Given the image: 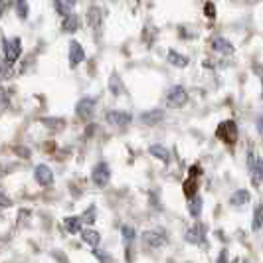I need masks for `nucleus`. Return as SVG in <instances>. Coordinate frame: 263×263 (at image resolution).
<instances>
[{"label": "nucleus", "instance_id": "f257e3e1", "mask_svg": "<svg viewBox=\"0 0 263 263\" xmlns=\"http://www.w3.org/2000/svg\"><path fill=\"white\" fill-rule=\"evenodd\" d=\"M2 53H4V62L14 66L20 60V55H22V42L18 38L14 40L2 38Z\"/></svg>", "mask_w": 263, "mask_h": 263}, {"label": "nucleus", "instance_id": "f03ea898", "mask_svg": "<svg viewBox=\"0 0 263 263\" xmlns=\"http://www.w3.org/2000/svg\"><path fill=\"white\" fill-rule=\"evenodd\" d=\"M216 135H218L220 141H224L226 145H234L237 141V125L234 121H224V123L218 125Z\"/></svg>", "mask_w": 263, "mask_h": 263}, {"label": "nucleus", "instance_id": "7ed1b4c3", "mask_svg": "<svg viewBox=\"0 0 263 263\" xmlns=\"http://www.w3.org/2000/svg\"><path fill=\"white\" fill-rule=\"evenodd\" d=\"M91 180L95 186L99 188H105L111 180V171H109V164L107 162H97L91 171Z\"/></svg>", "mask_w": 263, "mask_h": 263}, {"label": "nucleus", "instance_id": "20e7f679", "mask_svg": "<svg viewBox=\"0 0 263 263\" xmlns=\"http://www.w3.org/2000/svg\"><path fill=\"white\" fill-rule=\"evenodd\" d=\"M248 166H250L253 184L259 186L263 182V158H259L253 151L248 153Z\"/></svg>", "mask_w": 263, "mask_h": 263}, {"label": "nucleus", "instance_id": "39448f33", "mask_svg": "<svg viewBox=\"0 0 263 263\" xmlns=\"http://www.w3.org/2000/svg\"><path fill=\"white\" fill-rule=\"evenodd\" d=\"M186 101H188V93L182 85H174L166 95V105L171 109H180L186 105Z\"/></svg>", "mask_w": 263, "mask_h": 263}, {"label": "nucleus", "instance_id": "423d86ee", "mask_svg": "<svg viewBox=\"0 0 263 263\" xmlns=\"http://www.w3.org/2000/svg\"><path fill=\"white\" fill-rule=\"evenodd\" d=\"M105 119L109 125H113L117 129H123V127H127V125L133 123V115L127 113V111H109L105 115Z\"/></svg>", "mask_w": 263, "mask_h": 263}, {"label": "nucleus", "instance_id": "0eeeda50", "mask_svg": "<svg viewBox=\"0 0 263 263\" xmlns=\"http://www.w3.org/2000/svg\"><path fill=\"white\" fill-rule=\"evenodd\" d=\"M93 111H95V99H91V97L79 99L78 105H76V113H78V117L83 119V121H89V119L93 117Z\"/></svg>", "mask_w": 263, "mask_h": 263}, {"label": "nucleus", "instance_id": "6e6552de", "mask_svg": "<svg viewBox=\"0 0 263 263\" xmlns=\"http://www.w3.org/2000/svg\"><path fill=\"white\" fill-rule=\"evenodd\" d=\"M34 178L40 186H52L53 184V172L50 166L46 164H38L36 171H34Z\"/></svg>", "mask_w": 263, "mask_h": 263}, {"label": "nucleus", "instance_id": "1a4fd4ad", "mask_svg": "<svg viewBox=\"0 0 263 263\" xmlns=\"http://www.w3.org/2000/svg\"><path fill=\"white\" fill-rule=\"evenodd\" d=\"M85 62V50H83V46L79 44V42H69V64L76 67L79 64H83Z\"/></svg>", "mask_w": 263, "mask_h": 263}, {"label": "nucleus", "instance_id": "9d476101", "mask_svg": "<svg viewBox=\"0 0 263 263\" xmlns=\"http://www.w3.org/2000/svg\"><path fill=\"white\" fill-rule=\"evenodd\" d=\"M143 241L151 248H162L166 243V237L162 232H157V230H148V232H143Z\"/></svg>", "mask_w": 263, "mask_h": 263}, {"label": "nucleus", "instance_id": "9b49d317", "mask_svg": "<svg viewBox=\"0 0 263 263\" xmlns=\"http://www.w3.org/2000/svg\"><path fill=\"white\" fill-rule=\"evenodd\" d=\"M212 50L218 53H224V55H232V53L236 52L234 46L226 38H222V36H216V38L212 40Z\"/></svg>", "mask_w": 263, "mask_h": 263}, {"label": "nucleus", "instance_id": "f8f14e48", "mask_svg": "<svg viewBox=\"0 0 263 263\" xmlns=\"http://www.w3.org/2000/svg\"><path fill=\"white\" fill-rule=\"evenodd\" d=\"M164 119V111L162 109H151V111H145L143 115H141V123H145V125H157Z\"/></svg>", "mask_w": 263, "mask_h": 263}, {"label": "nucleus", "instance_id": "ddd939ff", "mask_svg": "<svg viewBox=\"0 0 263 263\" xmlns=\"http://www.w3.org/2000/svg\"><path fill=\"white\" fill-rule=\"evenodd\" d=\"M204 237H206V228L204 226H192L188 232H186V239L190 241V243H202L204 241Z\"/></svg>", "mask_w": 263, "mask_h": 263}, {"label": "nucleus", "instance_id": "4468645a", "mask_svg": "<svg viewBox=\"0 0 263 263\" xmlns=\"http://www.w3.org/2000/svg\"><path fill=\"white\" fill-rule=\"evenodd\" d=\"M64 226H66V230L69 234H81L83 232V218L81 216H69L64 220Z\"/></svg>", "mask_w": 263, "mask_h": 263}, {"label": "nucleus", "instance_id": "2eb2a0df", "mask_svg": "<svg viewBox=\"0 0 263 263\" xmlns=\"http://www.w3.org/2000/svg\"><path fill=\"white\" fill-rule=\"evenodd\" d=\"M81 239H83L87 246L97 248V246H99V241H101V236H99V232H97V230H93V228H83V232H81Z\"/></svg>", "mask_w": 263, "mask_h": 263}, {"label": "nucleus", "instance_id": "dca6fc26", "mask_svg": "<svg viewBox=\"0 0 263 263\" xmlns=\"http://www.w3.org/2000/svg\"><path fill=\"white\" fill-rule=\"evenodd\" d=\"M166 60H168V64H172V67H186L188 66V62H190L186 55H182V53L176 52V50H168Z\"/></svg>", "mask_w": 263, "mask_h": 263}, {"label": "nucleus", "instance_id": "f3484780", "mask_svg": "<svg viewBox=\"0 0 263 263\" xmlns=\"http://www.w3.org/2000/svg\"><path fill=\"white\" fill-rule=\"evenodd\" d=\"M55 2V10L62 14L64 18L71 16L73 8H76V0H53Z\"/></svg>", "mask_w": 263, "mask_h": 263}, {"label": "nucleus", "instance_id": "a211bd4d", "mask_svg": "<svg viewBox=\"0 0 263 263\" xmlns=\"http://www.w3.org/2000/svg\"><path fill=\"white\" fill-rule=\"evenodd\" d=\"M148 153H151L155 158H158V160H162V162H171V153H168V148H166V146L151 145L148 146Z\"/></svg>", "mask_w": 263, "mask_h": 263}, {"label": "nucleus", "instance_id": "6ab92c4d", "mask_svg": "<svg viewBox=\"0 0 263 263\" xmlns=\"http://www.w3.org/2000/svg\"><path fill=\"white\" fill-rule=\"evenodd\" d=\"M248 202H250V192L248 190H237L230 198V204L232 206H246Z\"/></svg>", "mask_w": 263, "mask_h": 263}, {"label": "nucleus", "instance_id": "aec40b11", "mask_svg": "<svg viewBox=\"0 0 263 263\" xmlns=\"http://www.w3.org/2000/svg\"><path fill=\"white\" fill-rule=\"evenodd\" d=\"M78 28H79V18L76 16V14H71V16H67V18L62 20V30L67 32V34L78 32Z\"/></svg>", "mask_w": 263, "mask_h": 263}, {"label": "nucleus", "instance_id": "412c9836", "mask_svg": "<svg viewBox=\"0 0 263 263\" xmlns=\"http://www.w3.org/2000/svg\"><path fill=\"white\" fill-rule=\"evenodd\" d=\"M263 228V204L255 206L253 210V218H251V230L253 232H259Z\"/></svg>", "mask_w": 263, "mask_h": 263}, {"label": "nucleus", "instance_id": "4be33fe9", "mask_svg": "<svg viewBox=\"0 0 263 263\" xmlns=\"http://www.w3.org/2000/svg\"><path fill=\"white\" fill-rule=\"evenodd\" d=\"M188 212H190V216H194V218H198L200 214H202V198L198 196H192L188 198Z\"/></svg>", "mask_w": 263, "mask_h": 263}, {"label": "nucleus", "instance_id": "5701e85b", "mask_svg": "<svg viewBox=\"0 0 263 263\" xmlns=\"http://www.w3.org/2000/svg\"><path fill=\"white\" fill-rule=\"evenodd\" d=\"M87 20H89V26L97 30V28L101 26V10H99L97 6L89 8V10H87Z\"/></svg>", "mask_w": 263, "mask_h": 263}, {"label": "nucleus", "instance_id": "b1692460", "mask_svg": "<svg viewBox=\"0 0 263 263\" xmlns=\"http://www.w3.org/2000/svg\"><path fill=\"white\" fill-rule=\"evenodd\" d=\"M14 6H16L18 16L24 20V18L28 16V0H14Z\"/></svg>", "mask_w": 263, "mask_h": 263}, {"label": "nucleus", "instance_id": "393cba45", "mask_svg": "<svg viewBox=\"0 0 263 263\" xmlns=\"http://www.w3.org/2000/svg\"><path fill=\"white\" fill-rule=\"evenodd\" d=\"M81 218H83V224H87L91 228L93 222H95V206H89L87 210L81 214Z\"/></svg>", "mask_w": 263, "mask_h": 263}, {"label": "nucleus", "instance_id": "a878e982", "mask_svg": "<svg viewBox=\"0 0 263 263\" xmlns=\"http://www.w3.org/2000/svg\"><path fill=\"white\" fill-rule=\"evenodd\" d=\"M42 123H44L46 127H50V129H60V127L66 125L64 119H42Z\"/></svg>", "mask_w": 263, "mask_h": 263}, {"label": "nucleus", "instance_id": "bb28decb", "mask_svg": "<svg viewBox=\"0 0 263 263\" xmlns=\"http://www.w3.org/2000/svg\"><path fill=\"white\" fill-rule=\"evenodd\" d=\"M121 234H123V239H127L129 243L137 237V234H135V230H133L131 226H123V232H121Z\"/></svg>", "mask_w": 263, "mask_h": 263}, {"label": "nucleus", "instance_id": "cd10ccee", "mask_svg": "<svg viewBox=\"0 0 263 263\" xmlns=\"http://www.w3.org/2000/svg\"><path fill=\"white\" fill-rule=\"evenodd\" d=\"M216 263H230V259H228V250H226V248L218 253V259H216Z\"/></svg>", "mask_w": 263, "mask_h": 263}, {"label": "nucleus", "instance_id": "c85d7f7f", "mask_svg": "<svg viewBox=\"0 0 263 263\" xmlns=\"http://www.w3.org/2000/svg\"><path fill=\"white\" fill-rule=\"evenodd\" d=\"M93 253H95V255L101 259V263H109V261H111V255H107V253H101V251H97V250H93Z\"/></svg>", "mask_w": 263, "mask_h": 263}, {"label": "nucleus", "instance_id": "c756f323", "mask_svg": "<svg viewBox=\"0 0 263 263\" xmlns=\"http://www.w3.org/2000/svg\"><path fill=\"white\" fill-rule=\"evenodd\" d=\"M204 12H206V16H208V18H214V16H216V10H214V4H212V2H208V4H206Z\"/></svg>", "mask_w": 263, "mask_h": 263}, {"label": "nucleus", "instance_id": "7c9ffc66", "mask_svg": "<svg viewBox=\"0 0 263 263\" xmlns=\"http://www.w3.org/2000/svg\"><path fill=\"white\" fill-rule=\"evenodd\" d=\"M14 151H16V155H20V157H30V151H28V148H24V146H16V148H14Z\"/></svg>", "mask_w": 263, "mask_h": 263}, {"label": "nucleus", "instance_id": "2f4dec72", "mask_svg": "<svg viewBox=\"0 0 263 263\" xmlns=\"http://www.w3.org/2000/svg\"><path fill=\"white\" fill-rule=\"evenodd\" d=\"M111 89H113V93H119V85H117V76H113V78H111Z\"/></svg>", "mask_w": 263, "mask_h": 263}, {"label": "nucleus", "instance_id": "473e14b6", "mask_svg": "<svg viewBox=\"0 0 263 263\" xmlns=\"http://www.w3.org/2000/svg\"><path fill=\"white\" fill-rule=\"evenodd\" d=\"M257 131H259V135L263 137V115L261 117H257Z\"/></svg>", "mask_w": 263, "mask_h": 263}, {"label": "nucleus", "instance_id": "72a5a7b5", "mask_svg": "<svg viewBox=\"0 0 263 263\" xmlns=\"http://www.w3.org/2000/svg\"><path fill=\"white\" fill-rule=\"evenodd\" d=\"M2 105H8V95H6V89H2Z\"/></svg>", "mask_w": 263, "mask_h": 263}, {"label": "nucleus", "instance_id": "f704fd0d", "mask_svg": "<svg viewBox=\"0 0 263 263\" xmlns=\"http://www.w3.org/2000/svg\"><path fill=\"white\" fill-rule=\"evenodd\" d=\"M2 206H4V208H6V206H8V204H10V200H8V198H6V194H2Z\"/></svg>", "mask_w": 263, "mask_h": 263}, {"label": "nucleus", "instance_id": "c9c22d12", "mask_svg": "<svg viewBox=\"0 0 263 263\" xmlns=\"http://www.w3.org/2000/svg\"><path fill=\"white\" fill-rule=\"evenodd\" d=\"M243 263H250V261H243Z\"/></svg>", "mask_w": 263, "mask_h": 263}, {"label": "nucleus", "instance_id": "e433bc0d", "mask_svg": "<svg viewBox=\"0 0 263 263\" xmlns=\"http://www.w3.org/2000/svg\"><path fill=\"white\" fill-rule=\"evenodd\" d=\"M261 97H263V91H261Z\"/></svg>", "mask_w": 263, "mask_h": 263}]
</instances>
